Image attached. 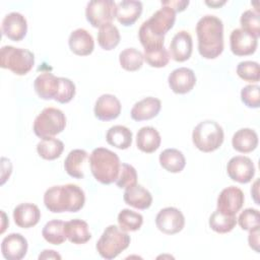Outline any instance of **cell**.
Segmentation results:
<instances>
[{
	"instance_id": "6da1fadb",
	"label": "cell",
	"mask_w": 260,
	"mask_h": 260,
	"mask_svg": "<svg viewBox=\"0 0 260 260\" xmlns=\"http://www.w3.org/2000/svg\"><path fill=\"white\" fill-rule=\"evenodd\" d=\"M198 52L205 59H215L223 51V23L214 15L201 17L196 24Z\"/></svg>"
},
{
	"instance_id": "7a4b0ae2",
	"label": "cell",
	"mask_w": 260,
	"mask_h": 260,
	"mask_svg": "<svg viewBox=\"0 0 260 260\" xmlns=\"http://www.w3.org/2000/svg\"><path fill=\"white\" fill-rule=\"evenodd\" d=\"M85 203L83 190L75 184L52 186L44 194V204L49 211L77 212Z\"/></svg>"
},
{
	"instance_id": "3957f363",
	"label": "cell",
	"mask_w": 260,
	"mask_h": 260,
	"mask_svg": "<svg viewBox=\"0 0 260 260\" xmlns=\"http://www.w3.org/2000/svg\"><path fill=\"white\" fill-rule=\"evenodd\" d=\"M120 158L114 151L105 148H94L89 155V167L94 179L105 185L116 182L120 171Z\"/></svg>"
},
{
	"instance_id": "277c9868",
	"label": "cell",
	"mask_w": 260,
	"mask_h": 260,
	"mask_svg": "<svg viewBox=\"0 0 260 260\" xmlns=\"http://www.w3.org/2000/svg\"><path fill=\"white\" fill-rule=\"evenodd\" d=\"M129 244L130 236L127 232L121 230L115 224H111L103 232L101 238L96 242L95 248L101 257L111 260L127 249Z\"/></svg>"
},
{
	"instance_id": "5b68a950",
	"label": "cell",
	"mask_w": 260,
	"mask_h": 260,
	"mask_svg": "<svg viewBox=\"0 0 260 260\" xmlns=\"http://www.w3.org/2000/svg\"><path fill=\"white\" fill-rule=\"evenodd\" d=\"M224 134L222 127L215 121L200 122L193 130L192 141L196 148L203 152H211L220 147Z\"/></svg>"
},
{
	"instance_id": "8992f818",
	"label": "cell",
	"mask_w": 260,
	"mask_h": 260,
	"mask_svg": "<svg viewBox=\"0 0 260 260\" xmlns=\"http://www.w3.org/2000/svg\"><path fill=\"white\" fill-rule=\"evenodd\" d=\"M35 64L32 52L22 48L3 46L0 50V66L16 75H25Z\"/></svg>"
},
{
	"instance_id": "52a82bcc",
	"label": "cell",
	"mask_w": 260,
	"mask_h": 260,
	"mask_svg": "<svg viewBox=\"0 0 260 260\" xmlns=\"http://www.w3.org/2000/svg\"><path fill=\"white\" fill-rule=\"evenodd\" d=\"M66 126L65 114L56 108H45L35 119L34 132L35 134L44 139L53 137L61 133Z\"/></svg>"
},
{
	"instance_id": "ba28073f",
	"label": "cell",
	"mask_w": 260,
	"mask_h": 260,
	"mask_svg": "<svg viewBox=\"0 0 260 260\" xmlns=\"http://www.w3.org/2000/svg\"><path fill=\"white\" fill-rule=\"evenodd\" d=\"M117 4L112 0H92L85 8L86 20L93 27H101L104 24L112 23L116 17Z\"/></svg>"
},
{
	"instance_id": "9c48e42d",
	"label": "cell",
	"mask_w": 260,
	"mask_h": 260,
	"mask_svg": "<svg viewBox=\"0 0 260 260\" xmlns=\"http://www.w3.org/2000/svg\"><path fill=\"white\" fill-rule=\"evenodd\" d=\"M156 228L166 235L181 232L185 225V217L176 207H166L158 211L155 217Z\"/></svg>"
},
{
	"instance_id": "30bf717a",
	"label": "cell",
	"mask_w": 260,
	"mask_h": 260,
	"mask_svg": "<svg viewBox=\"0 0 260 260\" xmlns=\"http://www.w3.org/2000/svg\"><path fill=\"white\" fill-rule=\"evenodd\" d=\"M229 177L238 183H249L255 175V167L252 159L248 156L237 155L232 157L226 165Z\"/></svg>"
},
{
	"instance_id": "8fae6325",
	"label": "cell",
	"mask_w": 260,
	"mask_h": 260,
	"mask_svg": "<svg viewBox=\"0 0 260 260\" xmlns=\"http://www.w3.org/2000/svg\"><path fill=\"white\" fill-rule=\"evenodd\" d=\"M244 193L236 187L230 186L224 188L217 197V210L223 214L236 215L244 204Z\"/></svg>"
},
{
	"instance_id": "7c38bea8",
	"label": "cell",
	"mask_w": 260,
	"mask_h": 260,
	"mask_svg": "<svg viewBox=\"0 0 260 260\" xmlns=\"http://www.w3.org/2000/svg\"><path fill=\"white\" fill-rule=\"evenodd\" d=\"M176 20V12L169 6H161L155 11L149 19L145 20L148 29L156 37H165V35L174 26Z\"/></svg>"
},
{
	"instance_id": "4fadbf2b",
	"label": "cell",
	"mask_w": 260,
	"mask_h": 260,
	"mask_svg": "<svg viewBox=\"0 0 260 260\" xmlns=\"http://www.w3.org/2000/svg\"><path fill=\"white\" fill-rule=\"evenodd\" d=\"M258 39L242 28H236L230 36L231 51L236 56H248L255 53Z\"/></svg>"
},
{
	"instance_id": "5bb4252c",
	"label": "cell",
	"mask_w": 260,
	"mask_h": 260,
	"mask_svg": "<svg viewBox=\"0 0 260 260\" xmlns=\"http://www.w3.org/2000/svg\"><path fill=\"white\" fill-rule=\"evenodd\" d=\"M1 30L9 40L19 42L27 32L26 19L19 12H10L4 16L1 24Z\"/></svg>"
},
{
	"instance_id": "9a60e30c",
	"label": "cell",
	"mask_w": 260,
	"mask_h": 260,
	"mask_svg": "<svg viewBox=\"0 0 260 260\" xmlns=\"http://www.w3.org/2000/svg\"><path fill=\"white\" fill-rule=\"evenodd\" d=\"M169 86L175 93L185 94L193 89L196 84V76L192 69L180 67L173 70L168 77Z\"/></svg>"
},
{
	"instance_id": "2e32d148",
	"label": "cell",
	"mask_w": 260,
	"mask_h": 260,
	"mask_svg": "<svg viewBox=\"0 0 260 260\" xmlns=\"http://www.w3.org/2000/svg\"><path fill=\"white\" fill-rule=\"evenodd\" d=\"M27 241L26 239L18 234L12 233L6 236L1 243V252L7 260H20L27 252Z\"/></svg>"
},
{
	"instance_id": "e0dca14e",
	"label": "cell",
	"mask_w": 260,
	"mask_h": 260,
	"mask_svg": "<svg viewBox=\"0 0 260 260\" xmlns=\"http://www.w3.org/2000/svg\"><path fill=\"white\" fill-rule=\"evenodd\" d=\"M121 109V103L114 94L105 93L98 98L94 104L93 113L99 120L110 121L119 117Z\"/></svg>"
},
{
	"instance_id": "ac0fdd59",
	"label": "cell",
	"mask_w": 260,
	"mask_h": 260,
	"mask_svg": "<svg viewBox=\"0 0 260 260\" xmlns=\"http://www.w3.org/2000/svg\"><path fill=\"white\" fill-rule=\"evenodd\" d=\"M193 49L192 37L186 30L178 31L170 44V55L177 62H184L191 57Z\"/></svg>"
},
{
	"instance_id": "d6986e66",
	"label": "cell",
	"mask_w": 260,
	"mask_h": 260,
	"mask_svg": "<svg viewBox=\"0 0 260 260\" xmlns=\"http://www.w3.org/2000/svg\"><path fill=\"white\" fill-rule=\"evenodd\" d=\"M13 219L17 226L29 229L40 221L41 211L34 203H20L13 209Z\"/></svg>"
},
{
	"instance_id": "ffe728a7",
	"label": "cell",
	"mask_w": 260,
	"mask_h": 260,
	"mask_svg": "<svg viewBox=\"0 0 260 260\" xmlns=\"http://www.w3.org/2000/svg\"><path fill=\"white\" fill-rule=\"evenodd\" d=\"M60 85V77L51 72L41 73L34 81V88L43 100H55Z\"/></svg>"
},
{
	"instance_id": "44dd1931",
	"label": "cell",
	"mask_w": 260,
	"mask_h": 260,
	"mask_svg": "<svg viewBox=\"0 0 260 260\" xmlns=\"http://www.w3.org/2000/svg\"><path fill=\"white\" fill-rule=\"evenodd\" d=\"M71 52L78 56L90 55L94 49V41L92 36L84 28L73 30L68 39Z\"/></svg>"
},
{
	"instance_id": "7402d4cb",
	"label": "cell",
	"mask_w": 260,
	"mask_h": 260,
	"mask_svg": "<svg viewBox=\"0 0 260 260\" xmlns=\"http://www.w3.org/2000/svg\"><path fill=\"white\" fill-rule=\"evenodd\" d=\"M161 102L153 96L145 98L137 103L131 109L130 115L134 121H144L150 120L156 117L160 111Z\"/></svg>"
},
{
	"instance_id": "603a6c76",
	"label": "cell",
	"mask_w": 260,
	"mask_h": 260,
	"mask_svg": "<svg viewBox=\"0 0 260 260\" xmlns=\"http://www.w3.org/2000/svg\"><path fill=\"white\" fill-rule=\"evenodd\" d=\"M142 3L137 0H123L117 4L116 18L124 26L132 25L142 13Z\"/></svg>"
},
{
	"instance_id": "cb8c5ba5",
	"label": "cell",
	"mask_w": 260,
	"mask_h": 260,
	"mask_svg": "<svg viewBox=\"0 0 260 260\" xmlns=\"http://www.w3.org/2000/svg\"><path fill=\"white\" fill-rule=\"evenodd\" d=\"M123 199L126 204L141 210L149 208L152 203V196L150 192L138 184L126 188Z\"/></svg>"
},
{
	"instance_id": "d4e9b609",
	"label": "cell",
	"mask_w": 260,
	"mask_h": 260,
	"mask_svg": "<svg viewBox=\"0 0 260 260\" xmlns=\"http://www.w3.org/2000/svg\"><path fill=\"white\" fill-rule=\"evenodd\" d=\"M64 232L69 242L76 245L85 244L91 239L88 224L82 219L75 218L66 221L64 225Z\"/></svg>"
},
{
	"instance_id": "484cf974",
	"label": "cell",
	"mask_w": 260,
	"mask_h": 260,
	"mask_svg": "<svg viewBox=\"0 0 260 260\" xmlns=\"http://www.w3.org/2000/svg\"><path fill=\"white\" fill-rule=\"evenodd\" d=\"M161 138L158 131L151 127L145 126L138 130L136 135V145L139 150L145 153L154 152L160 145Z\"/></svg>"
},
{
	"instance_id": "4316f807",
	"label": "cell",
	"mask_w": 260,
	"mask_h": 260,
	"mask_svg": "<svg viewBox=\"0 0 260 260\" xmlns=\"http://www.w3.org/2000/svg\"><path fill=\"white\" fill-rule=\"evenodd\" d=\"M232 144L234 149L239 152H251L258 145V135L253 129L242 128L233 135Z\"/></svg>"
},
{
	"instance_id": "83f0119b",
	"label": "cell",
	"mask_w": 260,
	"mask_h": 260,
	"mask_svg": "<svg viewBox=\"0 0 260 260\" xmlns=\"http://www.w3.org/2000/svg\"><path fill=\"white\" fill-rule=\"evenodd\" d=\"M88 154L84 149L71 150L64 160V169L66 173L72 178L82 179L84 177L83 164Z\"/></svg>"
},
{
	"instance_id": "f1b7e54d",
	"label": "cell",
	"mask_w": 260,
	"mask_h": 260,
	"mask_svg": "<svg viewBox=\"0 0 260 260\" xmlns=\"http://www.w3.org/2000/svg\"><path fill=\"white\" fill-rule=\"evenodd\" d=\"M160 166L170 173H180L186 166V159L182 151L176 148H167L159 154Z\"/></svg>"
},
{
	"instance_id": "f546056e",
	"label": "cell",
	"mask_w": 260,
	"mask_h": 260,
	"mask_svg": "<svg viewBox=\"0 0 260 260\" xmlns=\"http://www.w3.org/2000/svg\"><path fill=\"white\" fill-rule=\"evenodd\" d=\"M107 142L119 149H127L132 143V132L123 125L111 127L106 134Z\"/></svg>"
},
{
	"instance_id": "4dcf8cb0",
	"label": "cell",
	"mask_w": 260,
	"mask_h": 260,
	"mask_svg": "<svg viewBox=\"0 0 260 260\" xmlns=\"http://www.w3.org/2000/svg\"><path fill=\"white\" fill-rule=\"evenodd\" d=\"M63 150V142L54 137L44 138L37 144V151L39 155L47 160H53L58 158L62 154Z\"/></svg>"
},
{
	"instance_id": "1f68e13d",
	"label": "cell",
	"mask_w": 260,
	"mask_h": 260,
	"mask_svg": "<svg viewBox=\"0 0 260 260\" xmlns=\"http://www.w3.org/2000/svg\"><path fill=\"white\" fill-rule=\"evenodd\" d=\"M120 32L116 25L107 23L100 27L98 32V43L100 47L106 51L113 50L120 43Z\"/></svg>"
},
{
	"instance_id": "d6a6232c",
	"label": "cell",
	"mask_w": 260,
	"mask_h": 260,
	"mask_svg": "<svg viewBox=\"0 0 260 260\" xmlns=\"http://www.w3.org/2000/svg\"><path fill=\"white\" fill-rule=\"evenodd\" d=\"M65 222L59 219H53L48 221L42 231V236L44 239L52 245H61L66 241V236L64 232Z\"/></svg>"
},
{
	"instance_id": "836d02e7",
	"label": "cell",
	"mask_w": 260,
	"mask_h": 260,
	"mask_svg": "<svg viewBox=\"0 0 260 260\" xmlns=\"http://www.w3.org/2000/svg\"><path fill=\"white\" fill-rule=\"evenodd\" d=\"M237 224L236 215L223 214L217 209L209 217V226L218 234H226L234 230Z\"/></svg>"
},
{
	"instance_id": "e575fe53",
	"label": "cell",
	"mask_w": 260,
	"mask_h": 260,
	"mask_svg": "<svg viewBox=\"0 0 260 260\" xmlns=\"http://www.w3.org/2000/svg\"><path fill=\"white\" fill-rule=\"evenodd\" d=\"M143 54L135 48H127L119 55V62L123 69L127 71H137L142 67Z\"/></svg>"
},
{
	"instance_id": "d590c367",
	"label": "cell",
	"mask_w": 260,
	"mask_h": 260,
	"mask_svg": "<svg viewBox=\"0 0 260 260\" xmlns=\"http://www.w3.org/2000/svg\"><path fill=\"white\" fill-rule=\"evenodd\" d=\"M119 228L125 232H135L139 230L143 223V216L131 209H122L118 214Z\"/></svg>"
},
{
	"instance_id": "8d00e7d4",
	"label": "cell",
	"mask_w": 260,
	"mask_h": 260,
	"mask_svg": "<svg viewBox=\"0 0 260 260\" xmlns=\"http://www.w3.org/2000/svg\"><path fill=\"white\" fill-rule=\"evenodd\" d=\"M237 74L248 82H258L260 79L259 64L255 61H242L237 66Z\"/></svg>"
},
{
	"instance_id": "74e56055",
	"label": "cell",
	"mask_w": 260,
	"mask_h": 260,
	"mask_svg": "<svg viewBox=\"0 0 260 260\" xmlns=\"http://www.w3.org/2000/svg\"><path fill=\"white\" fill-rule=\"evenodd\" d=\"M242 29L251 34L255 38L260 36V16L258 12H255L251 9L246 10L240 18Z\"/></svg>"
},
{
	"instance_id": "f35d334b",
	"label": "cell",
	"mask_w": 260,
	"mask_h": 260,
	"mask_svg": "<svg viewBox=\"0 0 260 260\" xmlns=\"http://www.w3.org/2000/svg\"><path fill=\"white\" fill-rule=\"evenodd\" d=\"M138 38L143 46L144 50H151V49H158L162 48L165 43V37H156L154 36L146 26L145 22L141 24L138 30Z\"/></svg>"
},
{
	"instance_id": "ab89813d",
	"label": "cell",
	"mask_w": 260,
	"mask_h": 260,
	"mask_svg": "<svg viewBox=\"0 0 260 260\" xmlns=\"http://www.w3.org/2000/svg\"><path fill=\"white\" fill-rule=\"evenodd\" d=\"M143 57L148 65L155 68L165 67L170 61V54L165 47L158 49L144 50Z\"/></svg>"
},
{
	"instance_id": "60d3db41",
	"label": "cell",
	"mask_w": 260,
	"mask_h": 260,
	"mask_svg": "<svg viewBox=\"0 0 260 260\" xmlns=\"http://www.w3.org/2000/svg\"><path fill=\"white\" fill-rule=\"evenodd\" d=\"M116 185L119 188H129L137 184V173L136 170L128 164H121L118 178L116 180Z\"/></svg>"
},
{
	"instance_id": "b9f144b4",
	"label": "cell",
	"mask_w": 260,
	"mask_h": 260,
	"mask_svg": "<svg viewBox=\"0 0 260 260\" xmlns=\"http://www.w3.org/2000/svg\"><path fill=\"white\" fill-rule=\"evenodd\" d=\"M239 225L244 231H251L260 228V213L259 210L254 208L244 209L238 217Z\"/></svg>"
},
{
	"instance_id": "7bdbcfd3",
	"label": "cell",
	"mask_w": 260,
	"mask_h": 260,
	"mask_svg": "<svg viewBox=\"0 0 260 260\" xmlns=\"http://www.w3.org/2000/svg\"><path fill=\"white\" fill-rule=\"evenodd\" d=\"M241 100L248 108L258 109L260 106V87L257 84H248L241 90Z\"/></svg>"
},
{
	"instance_id": "ee69618b",
	"label": "cell",
	"mask_w": 260,
	"mask_h": 260,
	"mask_svg": "<svg viewBox=\"0 0 260 260\" xmlns=\"http://www.w3.org/2000/svg\"><path fill=\"white\" fill-rule=\"evenodd\" d=\"M75 95V84L69 78L60 77V85L55 101L60 104L69 103Z\"/></svg>"
},
{
	"instance_id": "f6af8a7d",
	"label": "cell",
	"mask_w": 260,
	"mask_h": 260,
	"mask_svg": "<svg viewBox=\"0 0 260 260\" xmlns=\"http://www.w3.org/2000/svg\"><path fill=\"white\" fill-rule=\"evenodd\" d=\"M161 5L171 7L175 12H181V11H184L186 7L189 5V1L188 0H182V1L168 0V1H161Z\"/></svg>"
},
{
	"instance_id": "bcb514c9",
	"label": "cell",
	"mask_w": 260,
	"mask_h": 260,
	"mask_svg": "<svg viewBox=\"0 0 260 260\" xmlns=\"http://www.w3.org/2000/svg\"><path fill=\"white\" fill-rule=\"evenodd\" d=\"M259 234H260V228H256L249 231V237H248L249 246L257 253L259 252Z\"/></svg>"
},
{
	"instance_id": "7dc6e473",
	"label": "cell",
	"mask_w": 260,
	"mask_h": 260,
	"mask_svg": "<svg viewBox=\"0 0 260 260\" xmlns=\"http://www.w3.org/2000/svg\"><path fill=\"white\" fill-rule=\"evenodd\" d=\"M39 259H61V255L54 250H44L39 255Z\"/></svg>"
},
{
	"instance_id": "c3c4849f",
	"label": "cell",
	"mask_w": 260,
	"mask_h": 260,
	"mask_svg": "<svg viewBox=\"0 0 260 260\" xmlns=\"http://www.w3.org/2000/svg\"><path fill=\"white\" fill-rule=\"evenodd\" d=\"M258 183H259V181L256 180L253 187L251 188V194L253 195V198H254V201H255L256 204H259V201H258V198H257V196H258Z\"/></svg>"
},
{
	"instance_id": "681fc988",
	"label": "cell",
	"mask_w": 260,
	"mask_h": 260,
	"mask_svg": "<svg viewBox=\"0 0 260 260\" xmlns=\"http://www.w3.org/2000/svg\"><path fill=\"white\" fill-rule=\"evenodd\" d=\"M205 4L212 8H219L220 6L225 4V1H205Z\"/></svg>"
},
{
	"instance_id": "f907efd6",
	"label": "cell",
	"mask_w": 260,
	"mask_h": 260,
	"mask_svg": "<svg viewBox=\"0 0 260 260\" xmlns=\"http://www.w3.org/2000/svg\"><path fill=\"white\" fill-rule=\"evenodd\" d=\"M1 214H2V216H3V221H2V230H1V234H3L4 233V231H5V229H6V225L4 224V222L6 221V214H5V212L2 210L1 211Z\"/></svg>"
}]
</instances>
